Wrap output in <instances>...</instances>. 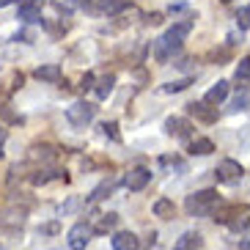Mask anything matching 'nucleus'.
<instances>
[{"label": "nucleus", "instance_id": "nucleus-1", "mask_svg": "<svg viewBox=\"0 0 250 250\" xmlns=\"http://www.w3.org/2000/svg\"><path fill=\"white\" fill-rule=\"evenodd\" d=\"M217 206H220L217 190L192 192V195H187V201H184V209H187V214H212Z\"/></svg>", "mask_w": 250, "mask_h": 250}, {"label": "nucleus", "instance_id": "nucleus-2", "mask_svg": "<svg viewBox=\"0 0 250 250\" xmlns=\"http://www.w3.org/2000/svg\"><path fill=\"white\" fill-rule=\"evenodd\" d=\"M94 116H96V104L94 102H85V99L72 102L66 107V121L74 126V129H85V126L94 121Z\"/></svg>", "mask_w": 250, "mask_h": 250}, {"label": "nucleus", "instance_id": "nucleus-3", "mask_svg": "<svg viewBox=\"0 0 250 250\" xmlns=\"http://www.w3.org/2000/svg\"><path fill=\"white\" fill-rule=\"evenodd\" d=\"M94 236V226H88V223H77V226L69 228V250H85V245H88V239Z\"/></svg>", "mask_w": 250, "mask_h": 250}, {"label": "nucleus", "instance_id": "nucleus-4", "mask_svg": "<svg viewBox=\"0 0 250 250\" xmlns=\"http://www.w3.org/2000/svg\"><path fill=\"white\" fill-rule=\"evenodd\" d=\"M214 176L220 179L223 184H236L242 179V165L236 160H223L220 165H217V170H214Z\"/></svg>", "mask_w": 250, "mask_h": 250}, {"label": "nucleus", "instance_id": "nucleus-5", "mask_svg": "<svg viewBox=\"0 0 250 250\" xmlns=\"http://www.w3.org/2000/svg\"><path fill=\"white\" fill-rule=\"evenodd\" d=\"M165 132L173 135V138H179V140H190L192 138V124L187 121V118L170 116L168 121H165Z\"/></svg>", "mask_w": 250, "mask_h": 250}, {"label": "nucleus", "instance_id": "nucleus-6", "mask_svg": "<svg viewBox=\"0 0 250 250\" xmlns=\"http://www.w3.org/2000/svg\"><path fill=\"white\" fill-rule=\"evenodd\" d=\"M192 30V20H179V22H173L168 30H165V42H170L173 47H182V42L187 39V33Z\"/></svg>", "mask_w": 250, "mask_h": 250}, {"label": "nucleus", "instance_id": "nucleus-7", "mask_svg": "<svg viewBox=\"0 0 250 250\" xmlns=\"http://www.w3.org/2000/svg\"><path fill=\"white\" fill-rule=\"evenodd\" d=\"M148 182H151V170H148V168H132V170H129V173L124 176L126 190H132V192L143 190Z\"/></svg>", "mask_w": 250, "mask_h": 250}, {"label": "nucleus", "instance_id": "nucleus-8", "mask_svg": "<svg viewBox=\"0 0 250 250\" xmlns=\"http://www.w3.org/2000/svg\"><path fill=\"white\" fill-rule=\"evenodd\" d=\"M42 8H44V0H22L20 8H17V20L36 22L39 17H42Z\"/></svg>", "mask_w": 250, "mask_h": 250}, {"label": "nucleus", "instance_id": "nucleus-9", "mask_svg": "<svg viewBox=\"0 0 250 250\" xmlns=\"http://www.w3.org/2000/svg\"><path fill=\"white\" fill-rule=\"evenodd\" d=\"M187 110H190V116H195L198 121H204V124H214V121H217V110H212L206 102H190Z\"/></svg>", "mask_w": 250, "mask_h": 250}, {"label": "nucleus", "instance_id": "nucleus-10", "mask_svg": "<svg viewBox=\"0 0 250 250\" xmlns=\"http://www.w3.org/2000/svg\"><path fill=\"white\" fill-rule=\"evenodd\" d=\"M110 242H113V250H138L140 248L138 236L132 231H116Z\"/></svg>", "mask_w": 250, "mask_h": 250}, {"label": "nucleus", "instance_id": "nucleus-11", "mask_svg": "<svg viewBox=\"0 0 250 250\" xmlns=\"http://www.w3.org/2000/svg\"><path fill=\"white\" fill-rule=\"evenodd\" d=\"M182 50V47H173L170 44V42H165V39H157L154 42V47H151V52H154V58L160 61V63H168L170 58H173V55H176V52Z\"/></svg>", "mask_w": 250, "mask_h": 250}, {"label": "nucleus", "instance_id": "nucleus-12", "mask_svg": "<svg viewBox=\"0 0 250 250\" xmlns=\"http://www.w3.org/2000/svg\"><path fill=\"white\" fill-rule=\"evenodd\" d=\"M228 96V83L226 80H220L217 85H212V88L206 91V96H204V102L206 104H220L223 99Z\"/></svg>", "mask_w": 250, "mask_h": 250}, {"label": "nucleus", "instance_id": "nucleus-13", "mask_svg": "<svg viewBox=\"0 0 250 250\" xmlns=\"http://www.w3.org/2000/svg\"><path fill=\"white\" fill-rule=\"evenodd\" d=\"M33 74H36V80H44V83H61V66H58V63H47V66H39Z\"/></svg>", "mask_w": 250, "mask_h": 250}, {"label": "nucleus", "instance_id": "nucleus-14", "mask_svg": "<svg viewBox=\"0 0 250 250\" xmlns=\"http://www.w3.org/2000/svg\"><path fill=\"white\" fill-rule=\"evenodd\" d=\"M212 214H214V220H217V223H231L234 217L245 214V209H239V206H217Z\"/></svg>", "mask_w": 250, "mask_h": 250}, {"label": "nucleus", "instance_id": "nucleus-15", "mask_svg": "<svg viewBox=\"0 0 250 250\" xmlns=\"http://www.w3.org/2000/svg\"><path fill=\"white\" fill-rule=\"evenodd\" d=\"M113 85H116V74H104L102 80H96L94 91H96V99H107L113 91Z\"/></svg>", "mask_w": 250, "mask_h": 250}, {"label": "nucleus", "instance_id": "nucleus-16", "mask_svg": "<svg viewBox=\"0 0 250 250\" xmlns=\"http://www.w3.org/2000/svg\"><path fill=\"white\" fill-rule=\"evenodd\" d=\"M214 151V143L209 138H195L190 140V154H198V157H206Z\"/></svg>", "mask_w": 250, "mask_h": 250}, {"label": "nucleus", "instance_id": "nucleus-17", "mask_svg": "<svg viewBox=\"0 0 250 250\" xmlns=\"http://www.w3.org/2000/svg\"><path fill=\"white\" fill-rule=\"evenodd\" d=\"M154 214H157V217H162V220H170V217L176 214V206H173V201L160 198V201H154Z\"/></svg>", "mask_w": 250, "mask_h": 250}, {"label": "nucleus", "instance_id": "nucleus-18", "mask_svg": "<svg viewBox=\"0 0 250 250\" xmlns=\"http://www.w3.org/2000/svg\"><path fill=\"white\" fill-rule=\"evenodd\" d=\"M198 248H201V236H198V234H192V231L182 234V239L173 245V250H198Z\"/></svg>", "mask_w": 250, "mask_h": 250}, {"label": "nucleus", "instance_id": "nucleus-19", "mask_svg": "<svg viewBox=\"0 0 250 250\" xmlns=\"http://www.w3.org/2000/svg\"><path fill=\"white\" fill-rule=\"evenodd\" d=\"M99 8H102L104 14H121V11L129 8V0H102Z\"/></svg>", "mask_w": 250, "mask_h": 250}, {"label": "nucleus", "instance_id": "nucleus-20", "mask_svg": "<svg viewBox=\"0 0 250 250\" xmlns=\"http://www.w3.org/2000/svg\"><path fill=\"white\" fill-rule=\"evenodd\" d=\"M50 179H66V173H63V170H39V173L30 176V182L33 184H47Z\"/></svg>", "mask_w": 250, "mask_h": 250}, {"label": "nucleus", "instance_id": "nucleus-21", "mask_svg": "<svg viewBox=\"0 0 250 250\" xmlns=\"http://www.w3.org/2000/svg\"><path fill=\"white\" fill-rule=\"evenodd\" d=\"M118 223V214L110 212V214H102V220H99V226L94 228V234H104V231H110V228H116Z\"/></svg>", "mask_w": 250, "mask_h": 250}, {"label": "nucleus", "instance_id": "nucleus-22", "mask_svg": "<svg viewBox=\"0 0 250 250\" xmlns=\"http://www.w3.org/2000/svg\"><path fill=\"white\" fill-rule=\"evenodd\" d=\"M113 187H116V179H107V182H102L99 187H96L91 198H94V201H102V198H107V195L113 192Z\"/></svg>", "mask_w": 250, "mask_h": 250}, {"label": "nucleus", "instance_id": "nucleus-23", "mask_svg": "<svg viewBox=\"0 0 250 250\" xmlns=\"http://www.w3.org/2000/svg\"><path fill=\"white\" fill-rule=\"evenodd\" d=\"M190 83H192L190 77H184V80H173V83H165V85H162V94H179V91H184Z\"/></svg>", "mask_w": 250, "mask_h": 250}, {"label": "nucleus", "instance_id": "nucleus-24", "mask_svg": "<svg viewBox=\"0 0 250 250\" xmlns=\"http://www.w3.org/2000/svg\"><path fill=\"white\" fill-rule=\"evenodd\" d=\"M228 228H231L234 234H239V231H248V228H250V217H248V214H239V217H234V220L228 223Z\"/></svg>", "mask_w": 250, "mask_h": 250}, {"label": "nucleus", "instance_id": "nucleus-25", "mask_svg": "<svg viewBox=\"0 0 250 250\" xmlns=\"http://www.w3.org/2000/svg\"><path fill=\"white\" fill-rule=\"evenodd\" d=\"M248 107H250V96L242 94V96H236L234 102H231V107H228V110H231V113H239V110H248Z\"/></svg>", "mask_w": 250, "mask_h": 250}, {"label": "nucleus", "instance_id": "nucleus-26", "mask_svg": "<svg viewBox=\"0 0 250 250\" xmlns=\"http://www.w3.org/2000/svg\"><path fill=\"white\" fill-rule=\"evenodd\" d=\"M236 80H250V58H242L236 63Z\"/></svg>", "mask_w": 250, "mask_h": 250}, {"label": "nucleus", "instance_id": "nucleus-27", "mask_svg": "<svg viewBox=\"0 0 250 250\" xmlns=\"http://www.w3.org/2000/svg\"><path fill=\"white\" fill-rule=\"evenodd\" d=\"M236 22H239V28H242V30H248V28H250V6H245L242 11H239Z\"/></svg>", "mask_w": 250, "mask_h": 250}, {"label": "nucleus", "instance_id": "nucleus-28", "mask_svg": "<svg viewBox=\"0 0 250 250\" xmlns=\"http://www.w3.org/2000/svg\"><path fill=\"white\" fill-rule=\"evenodd\" d=\"M94 85H96V77H94L91 72H85V74H83V80H80V88H83V91H91Z\"/></svg>", "mask_w": 250, "mask_h": 250}, {"label": "nucleus", "instance_id": "nucleus-29", "mask_svg": "<svg viewBox=\"0 0 250 250\" xmlns=\"http://www.w3.org/2000/svg\"><path fill=\"white\" fill-rule=\"evenodd\" d=\"M102 132H104V135H110L113 140H118V126L113 124V121H110V124H102Z\"/></svg>", "mask_w": 250, "mask_h": 250}, {"label": "nucleus", "instance_id": "nucleus-30", "mask_svg": "<svg viewBox=\"0 0 250 250\" xmlns=\"http://www.w3.org/2000/svg\"><path fill=\"white\" fill-rule=\"evenodd\" d=\"M6 129H3V126H0V154H3V146H6Z\"/></svg>", "mask_w": 250, "mask_h": 250}, {"label": "nucleus", "instance_id": "nucleus-31", "mask_svg": "<svg viewBox=\"0 0 250 250\" xmlns=\"http://www.w3.org/2000/svg\"><path fill=\"white\" fill-rule=\"evenodd\" d=\"M148 22H151V25H160V22H162V14H151V17H148Z\"/></svg>", "mask_w": 250, "mask_h": 250}, {"label": "nucleus", "instance_id": "nucleus-32", "mask_svg": "<svg viewBox=\"0 0 250 250\" xmlns=\"http://www.w3.org/2000/svg\"><path fill=\"white\" fill-rule=\"evenodd\" d=\"M239 250H250V239H242V245H239Z\"/></svg>", "mask_w": 250, "mask_h": 250}, {"label": "nucleus", "instance_id": "nucleus-33", "mask_svg": "<svg viewBox=\"0 0 250 250\" xmlns=\"http://www.w3.org/2000/svg\"><path fill=\"white\" fill-rule=\"evenodd\" d=\"M8 3H11V0H0V8H3V6H8Z\"/></svg>", "mask_w": 250, "mask_h": 250}, {"label": "nucleus", "instance_id": "nucleus-34", "mask_svg": "<svg viewBox=\"0 0 250 250\" xmlns=\"http://www.w3.org/2000/svg\"><path fill=\"white\" fill-rule=\"evenodd\" d=\"M223 3H231V0H223Z\"/></svg>", "mask_w": 250, "mask_h": 250}]
</instances>
